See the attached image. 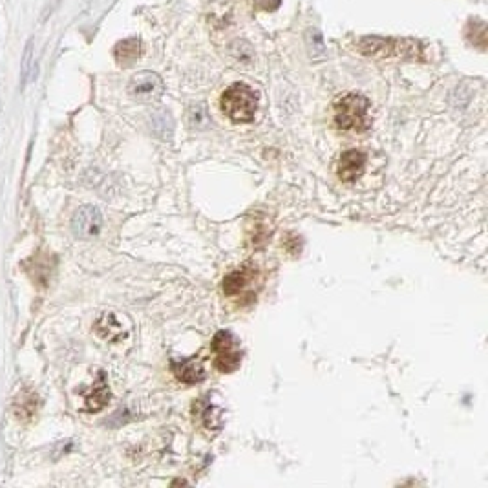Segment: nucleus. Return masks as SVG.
<instances>
[{
	"mask_svg": "<svg viewBox=\"0 0 488 488\" xmlns=\"http://www.w3.org/2000/svg\"><path fill=\"white\" fill-rule=\"evenodd\" d=\"M71 229L79 240H92L95 238L101 229H103V214L97 207L84 205L75 212Z\"/></svg>",
	"mask_w": 488,
	"mask_h": 488,
	"instance_id": "6",
	"label": "nucleus"
},
{
	"mask_svg": "<svg viewBox=\"0 0 488 488\" xmlns=\"http://www.w3.org/2000/svg\"><path fill=\"white\" fill-rule=\"evenodd\" d=\"M190 123L196 128H205L207 123H209V115H207L205 104H194L190 108Z\"/></svg>",
	"mask_w": 488,
	"mask_h": 488,
	"instance_id": "17",
	"label": "nucleus"
},
{
	"mask_svg": "<svg viewBox=\"0 0 488 488\" xmlns=\"http://www.w3.org/2000/svg\"><path fill=\"white\" fill-rule=\"evenodd\" d=\"M255 278H256V267H251V266L240 267V269L229 272L227 277L223 278V283H222L223 293L227 294V297H236V294H240L242 291H245V289L249 288V283L253 282Z\"/></svg>",
	"mask_w": 488,
	"mask_h": 488,
	"instance_id": "10",
	"label": "nucleus"
},
{
	"mask_svg": "<svg viewBox=\"0 0 488 488\" xmlns=\"http://www.w3.org/2000/svg\"><path fill=\"white\" fill-rule=\"evenodd\" d=\"M170 368H172L176 379L185 382V384H198L207 377L205 366H203L200 355L183 358V360H172Z\"/></svg>",
	"mask_w": 488,
	"mask_h": 488,
	"instance_id": "8",
	"label": "nucleus"
},
{
	"mask_svg": "<svg viewBox=\"0 0 488 488\" xmlns=\"http://www.w3.org/2000/svg\"><path fill=\"white\" fill-rule=\"evenodd\" d=\"M93 331L99 338L106 342H121L123 338H126V329L114 313H103L99 316L93 324Z\"/></svg>",
	"mask_w": 488,
	"mask_h": 488,
	"instance_id": "11",
	"label": "nucleus"
},
{
	"mask_svg": "<svg viewBox=\"0 0 488 488\" xmlns=\"http://www.w3.org/2000/svg\"><path fill=\"white\" fill-rule=\"evenodd\" d=\"M38 404H40V401H38L37 393L24 390L21 391V395L15 399L13 408H15L16 417L22 419V421H32V419L35 417V413H37Z\"/></svg>",
	"mask_w": 488,
	"mask_h": 488,
	"instance_id": "13",
	"label": "nucleus"
},
{
	"mask_svg": "<svg viewBox=\"0 0 488 488\" xmlns=\"http://www.w3.org/2000/svg\"><path fill=\"white\" fill-rule=\"evenodd\" d=\"M364 167H366V154L357 150V148H351V150H346L342 154L340 159H338L336 174L342 181L351 183V181L362 176Z\"/></svg>",
	"mask_w": 488,
	"mask_h": 488,
	"instance_id": "9",
	"label": "nucleus"
},
{
	"mask_svg": "<svg viewBox=\"0 0 488 488\" xmlns=\"http://www.w3.org/2000/svg\"><path fill=\"white\" fill-rule=\"evenodd\" d=\"M220 106L233 123H251L258 110V93L245 82H234L222 93Z\"/></svg>",
	"mask_w": 488,
	"mask_h": 488,
	"instance_id": "1",
	"label": "nucleus"
},
{
	"mask_svg": "<svg viewBox=\"0 0 488 488\" xmlns=\"http://www.w3.org/2000/svg\"><path fill=\"white\" fill-rule=\"evenodd\" d=\"M165 92L163 79L154 71H139L128 82V93L141 103H154Z\"/></svg>",
	"mask_w": 488,
	"mask_h": 488,
	"instance_id": "5",
	"label": "nucleus"
},
{
	"mask_svg": "<svg viewBox=\"0 0 488 488\" xmlns=\"http://www.w3.org/2000/svg\"><path fill=\"white\" fill-rule=\"evenodd\" d=\"M371 104L360 93H347L335 103L336 128L347 132H364L371 126Z\"/></svg>",
	"mask_w": 488,
	"mask_h": 488,
	"instance_id": "2",
	"label": "nucleus"
},
{
	"mask_svg": "<svg viewBox=\"0 0 488 488\" xmlns=\"http://www.w3.org/2000/svg\"><path fill=\"white\" fill-rule=\"evenodd\" d=\"M280 4H282V0H255L256 8L262 11H267V13L277 11L278 8H280Z\"/></svg>",
	"mask_w": 488,
	"mask_h": 488,
	"instance_id": "19",
	"label": "nucleus"
},
{
	"mask_svg": "<svg viewBox=\"0 0 488 488\" xmlns=\"http://www.w3.org/2000/svg\"><path fill=\"white\" fill-rule=\"evenodd\" d=\"M141 40L136 37H130L115 44L114 57L117 60V65L123 66V68H128V66L134 65L141 57Z\"/></svg>",
	"mask_w": 488,
	"mask_h": 488,
	"instance_id": "12",
	"label": "nucleus"
},
{
	"mask_svg": "<svg viewBox=\"0 0 488 488\" xmlns=\"http://www.w3.org/2000/svg\"><path fill=\"white\" fill-rule=\"evenodd\" d=\"M305 40H307V48H310V55L311 59L321 60L325 57V46H324V38H322V33L316 30V27H311L305 33Z\"/></svg>",
	"mask_w": 488,
	"mask_h": 488,
	"instance_id": "14",
	"label": "nucleus"
},
{
	"mask_svg": "<svg viewBox=\"0 0 488 488\" xmlns=\"http://www.w3.org/2000/svg\"><path fill=\"white\" fill-rule=\"evenodd\" d=\"M32 57H33V38H30L24 48V55H22V86H26L27 77H30V66H32Z\"/></svg>",
	"mask_w": 488,
	"mask_h": 488,
	"instance_id": "18",
	"label": "nucleus"
},
{
	"mask_svg": "<svg viewBox=\"0 0 488 488\" xmlns=\"http://www.w3.org/2000/svg\"><path fill=\"white\" fill-rule=\"evenodd\" d=\"M212 351L216 355L214 366L222 373H233V371L240 368V364H242V349H240V342L236 340V336L231 331H218L214 338H212Z\"/></svg>",
	"mask_w": 488,
	"mask_h": 488,
	"instance_id": "4",
	"label": "nucleus"
},
{
	"mask_svg": "<svg viewBox=\"0 0 488 488\" xmlns=\"http://www.w3.org/2000/svg\"><path fill=\"white\" fill-rule=\"evenodd\" d=\"M201 419H203L207 430H218L222 426V410L211 404V402H203Z\"/></svg>",
	"mask_w": 488,
	"mask_h": 488,
	"instance_id": "16",
	"label": "nucleus"
},
{
	"mask_svg": "<svg viewBox=\"0 0 488 488\" xmlns=\"http://www.w3.org/2000/svg\"><path fill=\"white\" fill-rule=\"evenodd\" d=\"M152 126H154V132L158 134L161 139H168V137L172 136V117H170V114L168 112H165V110H161V112H158V114L152 117Z\"/></svg>",
	"mask_w": 488,
	"mask_h": 488,
	"instance_id": "15",
	"label": "nucleus"
},
{
	"mask_svg": "<svg viewBox=\"0 0 488 488\" xmlns=\"http://www.w3.org/2000/svg\"><path fill=\"white\" fill-rule=\"evenodd\" d=\"M419 43L406 38H384V37H362L357 43V49L362 55L373 59H391V57H415Z\"/></svg>",
	"mask_w": 488,
	"mask_h": 488,
	"instance_id": "3",
	"label": "nucleus"
},
{
	"mask_svg": "<svg viewBox=\"0 0 488 488\" xmlns=\"http://www.w3.org/2000/svg\"><path fill=\"white\" fill-rule=\"evenodd\" d=\"M110 401V388H108V377L103 369H97L95 380L90 386V390L84 393V410L90 413L101 412Z\"/></svg>",
	"mask_w": 488,
	"mask_h": 488,
	"instance_id": "7",
	"label": "nucleus"
}]
</instances>
